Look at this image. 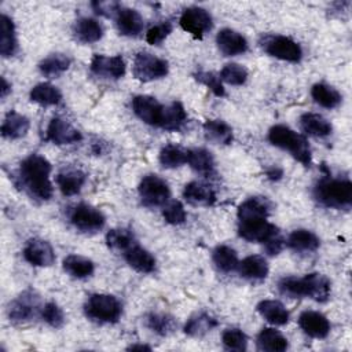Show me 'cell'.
<instances>
[{
  "label": "cell",
  "instance_id": "cell-34",
  "mask_svg": "<svg viewBox=\"0 0 352 352\" xmlns=\"http://www.w3.org/2000/svg\"><path fill=\"white\" fill-rule=\"evenodd\" d=\"M217 326V319L208 312L192 315L184 324V333L190 337H202Z\"/></svg>",
  "mask_w": 352,
  "mask_h": 352
},
{
  "label": "cell",
  "instance_id": "cell-32",
  "mask_svg": "<svg viewBox=\"0 0 352 352\" xmlns=\"http://www.w3.org/2000/svg\"><path fill=\"white\" fill-rule=\"evenodd\" d=\"M63 270L73 278H88L95 271V264L88 257L80 254H69L63 258Z\"/></svg>",
  "mask_w": 352,
  "mask_h": 352
},
{
  "label": "cell",
  "instance_id": "cell-39",
  "mask_svg": "<svg viewBox=\"0 0 352 352\" xmlns=\"http://www.w3.org/2000/svg\"><path fill=\"white\" fill-rule=\"evenodd\" d=\"M187 121V113L180 102L165 106L161 128L165 131H179Z\"/></svg>",
  "mask_w": 352,
  "mask_h": 352
},
{
  "label": "cell",
  "instance_id": "cell-51",
  "mask_svg": "<svg viewBox=\"0 0 352 352\" xmlns=\"http://www.w3.org/2000/svg\"><path fill=\"white\" fill-rule=\"evenodd\" d=\"M282 246H283V239L279 236V234L272 239H270L268 242H265V249L270 254H278L282 250Z\"/></svg>",
  "mask_w": 352,
  "mask_h": 352
},
{
  "label": "cell",
  "instance_id": "cell-41",
  "mask_svg": "<svg viewBox=\"0 0 352 352\" xmlns=\"http://www.w3.org/2000/svg\"><path fill=\"white\" fill-rule=\"evenodd\" d=\"M106 243L113 250L126 252L136 243L133 232L126 228H113L106 234Z\"/></svg>",
  "mask_w": 352,
  "mask_h": 352
},
{
  "label": "cell",
  "instance_id": "cell-7",
  "mask_svg": "<svg viewBox=\"0 0 352 352\" xmlns=\"http://www.w3.org/2000/svg\"><path fill=\"white\" fill-rule=\"evenodd\" d=\"M168 62L162 58H158L146 51H140L135 55L132 73L139 81L147 82L162 78L168 74Z\"/></svg>",
  "mask_w": 352,
  "mask_h": 352
},
{
  "label": "cell",
  "instance_id": "cell-45",
  "mask_svg": "<svg viewBox=\"0 0 352 352\" xmlns=\"http://www.w3.org/2000/svg\"><path fill=\"white\" fill-rule=\"evenodd\" d=\"M220 80L230 85H243L248 80V70L238 63H228L220 73Z\"/></svg>",
  "mask_w": 352,
  "mask_h": 352
},
{
  "label": "cell",
  "instance_id": "cell-53",
  "mask_svg": "<svg viewBox=\"0 0 352 352\" xmlns=\"http://www.w3.org/2000/svg\"><path fill=\"white\" fill-rule=\"evenodd\" d=\"M129 351H150L151 348L148 345H144V344H133L131 346H128Z\"/></svg>",
  "mask_w": 352,
  "mask_h": 352
},
{
  "label": "cell",
  "instance_id": "cell-4",
  "mask_svg": "<svg viewBox=\"0 0 352 352\" xmlns=\"http://www.w3.org/2000/svg\"><path fill=\"white\" fill-rule=\"evenodd\" d=\"M271 144L287 150L304 166L311 165V148L307 139L286 125H274L268 131Z\"/></svg>",
  "mask_w": 352,
  "mask_h": 352
},
{
  "label": "cell",
  "instance_id": "cell-27",
  "mask_svg": "<svg viewBox=\"0 0 352 352\" xmlns=\"http://www.w3.org/2000/svg\"><path fill=\"white\" fill-rule=\"evenodd\" d=\"M74 34H76L78 41L85 43V44H91V43H96L102 38L103 28L96 19L84 16V18H80V19L76 21Z\"/></svg>",
  "mask_w": 352,
  "mask_h": 352
},
{
  "label": "cell",
  "instance_id": "cell-42",
  "mask_svg": "<svg viewBox=\"0 0 352 352\" xmlns=\"http://www.w3.org/2000/svg\"><path fill=\"white\" fill-rule=\"evenodd\" d=\"M146 323L150 330L162 337L172 334L177 327L176 319L168 314H150L146 318Z\"/></svg>",
  "mask_w": 352,
  "mask_h": 352
},
{
  "label": "cell",
  "instance_id": "cell-35",
  "mask_svg": "<svg viewBox=\"0 0 352 352\" xmlns=\"http://www.w3.org/2000/svg\"><path fill=\"white\" fill-rule=\"evenodd\" d=\"M319 238L309 230H294L287 238V246L296 252H314L319 248Z\"/></svg>",
  "mask_w": 352,
  "mask_h": 352
},
{
  "label": "cell",
  "instance_id": "cell-52",
  "mask_svg": "<svg viewBox=\"0 0 352 352\" xmlns=\"http://www.w3.org/2000/svg\"><path fill=\"white\" fill-rule=\"evenodd\" d=\"M11 92V84L7 82L6 77H1V98H6Z\"/></svg>",
  "mask_w": 352,
  "mask_h": 352
},
{
  "label": "cell",
  "instance_id": "cell-3",
  "mask_svg": "<svg viewBox=\"0 0 352 352\" xmlns=\"http://www.w3.org/2000/svg\"><path fill=\"white\" fill-rule=\"evenodd\" d=\"M314 197L327 208L349 209L352 205V183L349 179L327 175L315 184Z\"/></svg>",
  "mask_w": 352,
  "mask_h": 352
},
{
  "label": "cell",
  "instance_id": "cell-13",
  "mask_svg": "<svg viewBox=\"0 0 352 352\" xmlns=\"http://www.w3.org/2000/svg\"><path fill=\"white\" fill-rule=\"evenodd\" d=\"M132 109H133V113L143 122L151 126L161 128L165 106H162L155 98L148 95H138L132 100Z\"/></svg>",
  "mask_w": 352,
  "mask_h": 352
},
{
  "label": "cell",
  "instance_id": "cell-48",
  "mask_svg": "<svg viewBox=\"0 0 352 352\" xmlns=\"http://www.w3.org/2000/svg\"><path fill=\"white\" fill-rule=\"evenodd\" d=\"M195 78L204 84L205 87H208L216 96H224L226 95V91H224V87L221 84V80L219 76H216L214 73L212 72H204V70H199L195 74Z\"/></svg>",
  "mask_w": 352,
  "mask_h": 352
},
{
  "label": "cell",
  "instance_id": "cell-49",
  "mask_svg": "<svg viewBox=\"0 0 352 352\" xmlns=\"http://www.w3.org/2000/svg\"><path fill=\"white\" fill-rule=\"evenodd\" d=\"M172 32V23L170 22H164L160 25H155L153 28L148 29V32L146 33V40L148 44L153 45H158L161 44Z\"/></svg>",
  "mask_w": 352,
  "mask_h": 352
},
{
  "label": "cell",
  "instance_id": "cell-40",
  "mask_svg": "<svg viewBox=\"0 0 352 352\" xmlns=\"http://www.w3.org/2000/svg\"><path fill=\"white\" fill-rule=\"evenodd\" d=\"M212 258H213L214 265H216L220 271H223V272L235 271V270L238 268V264H239L236 252H235L232 248L227 246V245H220V246H217V248L213 250Z\"/></svg>",
  "mask_w": 352,
  "mask_h": 352
},
{
  "label": "cell",
  "instance_id": "cell-17",
  "mask_svg": "<svg viewBox=\"0 0 352 352\" xmlns=\"http://www.w3.org/2000/svg\"><path fill=\"white\" fill-rule=\"evenodd\" d=\"M298 326L312 338H324L330 333V323L327 318L318 311H304L298 316Z\"/></svg>",
  "mask_w": 352,
  "mask_h": 352
},
{
  "label": "cell",
  "instance_id": "cell-10",
  "mask_svg": "<svg viewBox=\"0 0 352 352\" xmlns=\"http://www.w3.org/2000/svg\"><path fill=\"white\" fill-rule=\"evenodd\" d=\"M70 221L80 231L95 232L103 228L106 219L99 209L88 204H78L70 212Z\"/></svg>",
  "mask_w": 352,
  "mask_h": 352
},
{
  "label": "cell",
  "instance_id": "cell-28",
  "mask_svg": "<svg viewBox=\"0 0 352 352\" xmlns=\"http://www.w3.org/2000/svg\"><path fill=\"white\" fill-rule=\"evenodd\" d=\"M301 129L315 138H324L331 133V124L318 113H305L300 117Z\"/></svg>",
  "mask_w": 352,
  "mask_h": 352
},
{
  "label": "cell",
  "instance_id": "cell-46",
  "mask_svg": "<svg viewBox=\"0 0 352 352\" xmlns=\"http://www.w3.org/2000/svg\"><path fill=\"white\" fill-rule=\"evenodd\" d=\"M40 315H41L43 320L47 324H50L51 327L59 329L65 323V314H63L62 308L56 302H54V301H50V302L44 304Z\"/></svg>",
  "mask_w": 352,
  "mask_h": 352
},
{
  "label": "cell",
  "instance_id": "cell-43",
  "mask_svg": "<svg viewBox=\"0 0 352 352\" xmlns=\"http://www.w3.org/2000/svg\"><path fill=\"white\" fill-rule=\"evenodd\" d=\"M187 162V151L176 144H166L160 151V164L164 168H179Z\"/></svg>",
  "mask_w": 352,
  "mask_h": 352
},
{
  "label": "cell",
  "instance_id": "cell-24",
  "mask_svg": "<svg viewBox=\"0 0 352 352\" xmlns=\"http://www.w3.org/2000/svg\"><path fill=\"white\" fill-rule=\"evenodd\" d=\"M236 270L239 271L241 276L253 279V280L264 279L270 272L267 260L258 254H252L245 257L242 261H239Z\"/></svg>",
  "mask_w": 352,
  "mask_h": 352
},
{
  "label": "cell",
  "instance_id": "cell-33",
  "mask_svg": "<svg viewBox=\"0 0 352 352\" xmlns=\"http://www.w3.org/2000/svg\"><path fill=\"white\" fill-rule=\"evenodd\" d=\"M0 28H1V40H0V54L4 58L12 56L18 50V41L15 34V26L10 16L1 14L0 18Z\"/></svg>",
  "mask_w": 352,
  "mask_h": 352
},
{
  "label": "cell",
  "instance_id": "cell-6",
  "mask_svg": "<svg viewBox=\"0 0 352 352\" xmlns=\"http://www.w3.org/2000/svg\"><path fill=\"white\" fill-rule=\"evenodd\" d=\"M41 309L43 305L40 296L34 290L28 289L10 302L7 314L11 322L23 323L36 318L37 314L41 312Z\"/></svg>",
  "mask_w": 352,
  "mask_h": 352
},
{
  "label": "cell",
  "instance_id": "cell-18",
  "mask_svg": "<svg viewBox=\"0 0 352 352\" xmlns=\"http://www.w3.org/2000/svg\"><path fill=\"white\" fill-rule=\"evenodd\" d=\"M216 43L224 56H235L248 51V40L232 29H221L217 33Z\"/></svg>",
  "mask_w": 352,
  "mask_h": 352
},
{
  "label": "cell",
  "instance_id": "cell-11",
  "mask_svg": "<svg viewBox=\"0 0 352 352\" xmlns=\"http://www.w3.org/2000/svg\"><path fill=\"white\" fill-rule=\"evenodd\" d=\"M180 26L195 38H202L206 32L212 29V15L201 7H188L182 12Z\"/></svg>",
  "mask_w": 352,
  "mask_h": 352
},
{
  "label": "cell",
  "instance_id": "cell-38",
  "mask_svg": "<svg viewBox=\"0 0 352 352\" xmlns=\"http://www.w3.org/2000/svg\"><path fill=\"white\" fill-rule=\"evenodd\" d=\"M311 95L312 99L322 107L324 109H334L337 107L342 98L341 94L331 85L324 84V82H318L311 88Z\"/></svg>",
  "mask_w": 352,
  "mask_h": 352
},
{
  "label": "cell",
  "instance_id": "cell-2",
  "mask_svg": "<svg viewBox=\"0 0 352 352\" xmlns=\"http://www.w3.org/2000/svg\"><path fill=\"white\" fill-rule=\"evenodd\" d=\"M278 289L283 296L292 298L308 297L319 302H324L330 297V280L319 274L312 272L304 276H285L279 280Z\"/></svg>",
  "mask_w": 352,
  "mask_h": 352
},
{
  "label": "cell",
  "instance_id": "cell-1",
  "mask_svg": "<svg viewBox=\"0 0 352 352\" xmlns=\"http://www.w3.org/2000/svg\"><path fill=\"white\" fill-rule=\"evenodd\" d=\"M50 175V161L40 154H30L21 162L18 179L30 197L40 201H48L54 191Z\"/></svg>",
  "mask_w": 352,
  "mask_h": 352
},
{
  "label": "cell",
  "instance_id": "cell-30",
  "mask_svg": "<svg viewBox=\"0 0 352 352\" xmlns=\"http://www.w3.org/2000/svg\"><path fill=\"white\" fill-rule=\"evenodd\" d=\"M287 345L286 337L272 327H264L257 336V348L260 351L283 352L287 349Z\"/></svg>",
  "mask_w": 352,
  "mask_h": 352
},
{
  "label": "cell",
  "instance_id": "cell-31",
  "mask_svg": "<svg viewBox=\"0 0 352 352\" xmlns=\"http://www.w3.org/2000/svg\"><path fill=\"white\" fill-rule=\"evenodd\" d=\"M205 138L214 144H230L234 139L231 126L221 120H206L204 122Z\"/></svg>",
  "mask_w": 352,
  "mask_h": 352
},
{
  "label": "cell",
  "instance_id": "cell-37",
  "mask_svg": "<svg viewBox=\"0 0 352 352\" xmlns=\"http://www.w3.org/2000/svg\"><path fill=\"white\" fill-rule=\"evenodd\" d=\"M29 96H30L32 102H34L40 106H55L62 99L60 91L50 82H40V84L34 85L30 89Z\"/></svg>",
  "mask_w": 352,
  "mask_h": 352
},
{
  "label": "cell",
  "instance_id": "cell-19",
  "mask_svg": "<svg viewBox=\"0 0 352 352\" xmlns=\"http://www.w3.org/2000/svg\"><path fill=\"white\" fill-rule=\"evenodd\" d=\"M116 25L118 32L124 36H139L144 28L142 15L133 8H120L116 14Z\"/></svg>",
  "mask_w": 352,
  "mask_h": 352
},
{
  "label": "cell",
  "instance_id": "cell-29",
  "mask_svg": "<svg viewBox=\"0 0 352 352\" xmlns=\"http://www.w3.org/2000/svg\"><path fill=\"white\" fill-rule=\"evenodd\" d=\"M187 164L202 176H210L214 172L213 155L202 147L187 150Z\"/></svg>",
  "mask_w": 352,
  "mask_h": 352
},
{
  "label": "cell",
  "instance_id": "cell-20",
  "mask_svg": "<svg viewBox=\"0 0 352 352\" xmlns=\"http://www.w3.org/2000/svg\"><path fill=\"white\" fill-rule=\"evenodd\" d=\"M184 199L195 206H209L216 201V194L209 184L202 182H190L183 190Z\"/></svg>",
  "mask_w": 352,
  "mask_h": 352
},
{
  "label": "cell",
  "instance_id": "cell-26",
  "mask_svg": "<svg viewBox=\"0 0 352 352\" xmlns=\"http://www.w3.org/2000/svg\"><path fill=\"white\" fill-rule=\"evenodd\" d=\"M257 312L271 324L283 326L289 322V311L280 301L263 300L257 304Z\"/></svg>",
  "mask_w": 352,
  "mask_h": 352
},
{
  "label": "cell",
  "instance_id": "cell-36",
  "mask_svg": "<svg viewBox=\"0 0 352 352\" xmlns=\"http://www.w3.org/2000/svg\"><path fill=\"white\" fill-rule=\"evenodd\" d=\"M70 63H72V60L67 55L55 52V54H50L48 56H45L38 63V69L43 76L54 78V77H58L62 73H65L69 69Z\"/></svg>",
  "mask_w": 352,
  "mask_h": 352
},
{
  "label": "cell",
  "instance_id": "cell-8",
  "mask_svg": "<svg viewBox=\"0 0 352 352\" xmlns=\"http://www.w3.org/2000/svg\"><path fill=\"white\" fill-rule=\"evenodd\" d=\"M139 195L146 206H160L168 202L170 190L168 183L157 175H146L139 183Z\"/></svg>",
  "mask_w": 352,
  "mask_h": 352
},
{
  "label": "cell",
  "instance_id": "cell-14",
  "mask_svg": "<svg viewBox=\"0 0 352 352\" xmlns=\"http://www.w3.org/2000/svg\"><path fill=\"white\" fill-rule=\"evenodd\" d=\"M81 139H82L81 132L62 117H54L50 121L45 131V140L56 146L73 144L80 142Z\"/></svg>",
  "mask_w": 352,
  "mask_h": 352
},
{
  "label": "cell",
  "instance_id": "cell-44",
  "mask_svg": "<svg viewBox=\"0 0 352 352\" xmlns=\"http://www.w3.org/2000/svg\"><path fill=\"white\" fill-rule=\"evenodd\" d=\"M223 345L230 351H245L248 346V337L246 334L236 327L226 329L221 334Z\"/></svg>",
  "mask_w": 352,
  "mask_h": 352
},
{
  "label": "cell",
  "instance_id": "cell-47",
  "mask_svg": "<svg viewBox=\"0 0 352 352\" xmlns=\"http://www.w3.org/2000/svg\"><path fill=\"white\" fill-rule=\"evenodd\" d=\"M162 216L165 219L166 223L169 224H173V226H177V224H182L186 221V209L184 206L182 205V202L179 201H172L169 202L164 210H162Z\"/></svg>",
  "mask_w": 352,
  "mask_h": 352
},
{
  "label": "cell",
  "instance_id": "cell-9",
  "mask_svg": "<svg viewBox=\"0 0 352 352\" xmlns=\"http://www.w3.org/2000/svg\"><path fill=\"white\" fill-rule=\"evenodd\" d=\"M261 45L268 55L282 60L298 62L302 56L301 47L294 40L286 36H267Z\"/></svg>",
  "mask_w": 352,
  "mask_h": 352
},
{
  "label": "cell",
  "instance_id": "cell-12",
  "mask_svg": "<svg viewBox=\"0 0 352 352\" xmlns=\"http://www.w3.org/2000/svg\"><path fill=\"white\" fill-rule=\"evenodd\" d=\"M238 234L241 238H243L248 242L265 243L274 236H276L279 234V230L275 224L270 223L267 219H258V220L239 221Z\"/></svg>",
  "mask_w": 352,
  "mask_h": 352
},
{
  "label": "cell",
  "instance_id": "cell-15",
  "mask_svg": "<svg viewBox=\"0 0 352 352\" xmlns=\"http://www.w3.org/2000/svg\"><path fill=\"white\" fill-rule=\"evenodd\" d=\"M89 69L98 77L117 80L125 74V62L121 55L106 56L95 54L91 59Z\"/></svg>",
  "mask_w": 352,
  "mask_h": 352
},
{
  "label": "cell",
  "instance_id": "cell-5",
  "mask_svg": "<svg viewBox=\"0 0 352 352\" xmlns=\"http://www.w3.org/2000/svg\"><path fill=\"white\" fill-rule=\"evenodd\" d=\"M84 312L92 320L100 323H116L122 314V307L117 297L95 293L88 297L84 305Z\"/></svg>",
  "mask_w": 352,
  "mask_h": 352
},
{
  "label": "cell",
  "instance_id": "cell-22",
  "mask_svg": "<svg viewBox=\"0 0 352 352\" xmlns=\"http://www.w3.org/2000/svg\"><path fill=\"white\" fill-rule=\"evenodd\" d=\"M124 258L135 271L140 274H150L155 270L154 256L138 243L124 252Z\"/></svg>",
  "mask_w": 352,
  "mask_h": 352
},
{
  "label": "cell",
  "instance_id": "cell-50",
  "mask_svg": "<svg viewBox=\"0 0 352 352\" xmlns=\"http://www.w3.org/2000/svg\"><path fill=\"white\" fill-rule=\"evenodd\" d=\"M92 7L98 14H102V15L117 14V11L121 8L118 3H113V1H94Z\"/></svg>",
  "mask_w": 352,
  "mask_h": 352
},
{
  "label": "cell",
  "instance_id": "cell-16",
  "mask_svg": "<svg viewBox=\"0 0 352 352\" xmlns=\"http://www.w3.org/2000/svg\"><path fill=\"white\" fill-rule=\"evenodd\" d=\"M23 258L34 267H50L55 261V252L50 242L33 238L23 248Z\"/></svg>",
  "mask_w": 352,
  "mask_h": 352
},
{
  "label": "cell",
  "instance_id": "cell-21",
  "mask_svg": "<svg viewBox=\"0 0 352 352\" xmlns=\"http://www.w3.org/2000/svg\"><path fill=\"white\" fill-rule=\"evenodd\" d=\"M270 209L271 205L267 198L252 197L238 206V221L267 219L270 214Z\"/></svg>",
  "mask_w": 352,
  "mask_h": 352
},
{
  "label": "cell",
  "instance_id": "cell-23",
  "mask_svg": "<svg viewBox=\"0 0 352 352\" xmlns=\"http://www.w3.org/2000/svg\"><path fill=\"white\" fill-rule=\"evenodd\" d=\"M87 175L80 169H65L58 173L56 184L63 195H76L82 188Z\"/></svg>",
  "mask_w": 352,
  "mask_h": 352
},
{
  "label": "cell",
  "instance_id": "cell-25",
  "mask_svg": "<svg viewBox=\"0 0 352 352\" xmlns=\"http://www.w3.org/2000/svg\"><path fill=\"white\" fill-rule=\"evenodd\" d=\"M29 128V118L12 110L4 117V121L1 124V135L7 139H19L28 133Z\"/></svg>",
  "mask_w": 352,
  "mask_h": 352
}]
</instances>
